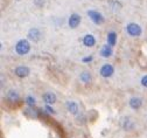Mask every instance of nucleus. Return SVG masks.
<instances>
[{"mask_svg": "<svg viewBox=\"0 0 147 138\" xmlns=\"http://www.w3.org/2000/svg\"><path fill=\"white\" fill-rule=\"evenodd\" d=\"M83 44H84V46H86V47H94L95 44H96V39L94 37V35L88 34V35H85V36L83 37Z\"/></svg>", "mask_w": 147, "mask_h": 138, "instance_id": "6e6552de", "label": "nucleus"}, {"mask_svg": "<svg viewBox=\"0 0 147 138\" xmlns=\"http://www.w3.org/2000/svg\"><path fill=\"white\" fill-rule=\"evenodd\" d=\"M26 102H27V104H28L29 107H33V105L35 104V100H34L33 96H28V97L26 98Z\"/></svg>", "mask_w": 147, "mask_h": 138, "instance_id": "f3484780", "label": "nucleus"}, {"mask_svg": "<svg viewBox=\"0 0 147 138\" xmlns=\"http://www.w3.org/2000/svg\"><path fill=\"white\" fill-rule=\"evenodd\" d=\"M81 22V16L77 14V13H74L70 15L69 18V26L71 28H76Z\"/></svg>", "mask_w": 147, "mask_h": 138, "instance_id": "0eeeda50", "label": "nucleus"}, {"mask_svg": "<svg viewBox=\"0 0 147 138\" xmlns=\"http://www.w3.org/2000/svg\"><path fill=\"white\" fill-rule=\"evenodd\" d=\"M92 60V56H88V57H83V62H90Z\"/></svg>", "mask_w": 147, "mask_h": 138, "instance_id": "6ab92c4d", "label": "nucleus"}, {"mask_svg": "<svg viewBox=\"0 0 147 138\" xmlns=\"http://www.w3.org/2000/svg\"><path fill=\"white\" fill-rule=\"evenodd\" d=\"M126 31L131 36H139L141 34V28L137 24H128L126 27Z\"/></svg>", "mask_w": 147, "mask_h": 138, "instance_id": "7ed1b4c3", "label": "nucleus"}, {"mask_svg": "<svg viewBox=\"0 0 147 138\" xmlns=\"http://www.w3.org/2000/svg\"><path fill=\"white\" fill-rule=\"evenodd\" d=\"M141 84L147 88V75H145V76L141 78Z\"/></svg>", "mask_w": 147, "mask_h": 138, "instance_id": "a211bd4d", "label": "nucleus"}, {"mask_svg": "<svg viewBox=\"0 0 147 138\" xmlns=\"http://www.w3.org/2000/svg\"><path fill=\"white\" fill-rule=\"evenodd\" d=\"M123 128L125 130H132L133 129V122L130 120V118H125L123 122Z\"/></svg>", "mask_w": 147, "mask_h": 138, "instance_id": "dca6fc26", "label": "nucleus"}, {"mask_svg": "<svg viewBox=\"0 0 147 138\" xmlns=\"http://www.w3.org/2000/svg\"><path fill=\"white\" fill-rule=\"evenodd\" d=\"M117 42V34L115 32H110L107 34V45L109 46H115Z\"/></svg>", "mask_w": 147, "mask_h": 138, "instance_id": "2eb2a0df", "label": "nucleus"}, {"mask_svg": "<svg viewBox=\"0 0 147 138\" xmlns=\"http://www.w3.org/2000/svg\"><path fill=\"white\" fill-rule=\"evenodd\" d=\"M30 50V45L27 40H20L15 45V52L19 55H26Z\"/></svg>", "mask_w": 147, "mask_h": 138, "instance_id": "f257e3e1", "label": "nucleus"}, {"mask_svg": "<svg viewBox=\"0 0 147 138\" xmlns=\"http://www.w3.org/2000/svg\"><path fill=\"white\" fill-rule=\"evenodd\" d=\"M67 108H68L69 112L72 114V115H77V114H78V105H77V103H75V102L69 101V102L67 103Z\"/></svg>", "mask_w": 147, "mask_h": 138, "instance_id": "ddd939ff", "label": "nucleus"}, {"mask_svg": "<svg viewBox=\"0 0 147 138\" xmlns=\"http://www.w3.org/2000/svg\"><path fill=\"white\" fill-rule=\"evenodd\" d=\"M14 73H15L16 76L24 78V77H26V76L29 75V68H27V67H25V66H19V67L15 68Z\"/></svg>", "mask_w": 147, "mask_h": 138, "instance_id": "423d86ee", "label": "nucleus"}, {"mask_svg": "<svg viewBox=\"0 0 147 138\" xmlns=\"http://www.w3.org/2000/svg\"><path fill=\"white\" fill-rule=\"evenodd\" d=\"M46 111H48V112H50V114H54V110H53L49 105H46Z\"/></svg>", "mask_w": 147, "mask_h": 138, "instance_id": "aec40b11", "label": "nucleus"}, {"mask_svg": "<svg viewBox=\"0 0 147 138\" xmlns=\"http://www.w3.org/2000/svg\"><path fill=\"white\" fill-rule=\"evenodd\" d=\"M100 55L103 57H110L112 55V48L111 46H109V45H104L102 48H100Z\"/></svg>", "mask_w": 147, "mask_h": 138, "instance_id": "f8f14e48", "label": "nucleus"}, {"mask_svg": "<svg viewBox=\"0 0 147 138\" xmlns=\"http://www.w3.org/2000/svg\"><path fill=\"white\" fill-rule=\"evenodd\" d=\"M91 78H92V76H91V74L89 71H82L81 75H80V80L83 83H90Z\"/></svg>", "mask_w": 147, "mask_h": 138, "instance_id": "4468645a", "label": "nucleus"}, {"mask_svg": "<svg viewBox=\"0 0 147 138\" xmlns=\"http://www.w3.org/2000/svg\"><path fill=\"white\" fill-rule=\"evenodd\" d=\"M7 100L9 102H16V101L20 100V95H19V92H18L16 90L12 89V90H9L7 92Z\"/></svg>", "mask_w": 147, "mask_h": 138, "instance_id": "1a4fd4ad", "label": "nucleus"}, {"mask_svg": "<svg viewBox=\"0 0 147 138\" xmlns=\"http://www.w3.org/2000/svg\"><path fill=\"white\" fill-rule=\"evenodd\" d=\"M141 104H142V101H141V98H139V97H132L130 100V107L132 109H134V110L139 109L141 107Z\"/></svg>", "mask_w": 147, "mask_h": 138, "instance_id": "9d476101", "label": "nucleus"}, {"mask_svg": "<svg viewBox=\"0 0 147 138\" xmlns=\"http://www.w3.org/2000/svg\"><path fill=\"white\" fill-rule=\"evenodd\" d=\"M43 101L47 104H54L55 102H56V96H55L53 92H46L43 95Z\"/></svg>", "mask_w": 147, "mask_h": 138, "instance_id": "9b49d317", "label": "nucleus"}, {"mask_svg": "<svg viewBox=\"0 0 147 138\" xmlns=\"http://www.w3.org/2000/svg\"><path fill=\"white\" fill-rule=\"evenodd\" d=\"M113 73H115V68L111 65H109V63L102 66V68H100V75L103 77H105V78L111 77L113 75Z\"/></svg>", "mask_w": 147, "mask_h": 138, "instance_id": "20e7f679", "label": "nucleus"}, {"mask_svg": "<svg viewBox=\"0 0 147 138\" xmlns=\"http://www.w3.org/2000/svg\"><path fill=\"white\" fill-rule=\"evenodd\" d=\"M41 37V33L39 29L36 28H32L29 32H28V39L30 41H34V42H38Z\"/></svg>", "mask_w": 147, "mask_h": 138, "instance_id": "39448f33", "label": "nucleus"}, {"mask_svg": "<svg viewBox=\"0 0 147 138\" xmlns=\"http://www.w3.org/2000/svg\"><path fill=\"white\" fill-rule=\"evenodd\" d=\"M88 15H89V18H90L96 25H100V24H103V21H104L103 15H102L99 12H97V11H89V12H88Z\"/></svg>", "mask_w": 147, "mask_h": 138, "instance_id": "f03ea898", "label": "nucleus"}]
</instances>
